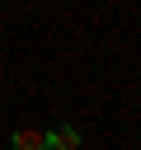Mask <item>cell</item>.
Here are the masks:
<instances>
[{
	"mask_svg": "<svg viewBox=\"0 0 141 150\" xmlns=\"http://www.w3.org/2000/svg\"><path fill=\"white\" fill-rule=\"evenodd\" d=\"M9 150H47V131L42 127H19L9 136Z\"/></svg>",
	"mask_w": 141,
	"mask_h": 150,
	"instance_id": "6da1fadb",
	"label": "cell"
},
{
	"mask_svg": "<svg viewBox=\"0 0 141 150\" xmlns=\"http://www.w3.org/2000/svg\"><path fill=\"white\" fill-rule=\"evenodd\" d=\"M47 150H80V131L66 127V122L52 127V131H47Z\"/></svg>",
	"mask_w": 141,
	"mask_h": 150,
	"instance_id": "7a4b0ae2",
	"label": "cell"
}]
</instances>
